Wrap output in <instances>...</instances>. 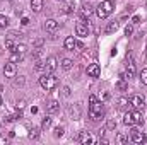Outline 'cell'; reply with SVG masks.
Returning a JSON list of instances; mask_svg holds the SVG:
<instances>
[{"mask_svg": "<svg viewBox=\"0 0 147 145\" xmlns=\"http://www.w3.org/2000/svg\"><path fill=\"white\" fill-rule=\"evenodd\" d=\"M5 48H9L10 51H14V48H16V44H14V41L9 38V39H5Z\"/></svg>", "mask_w": 147, "mask_h": 145, "instance_id": "30", "label": "cell"}, {"mask_svg": "<svg viewBox=\"0 0 147 145\" xmlns=\"http://www.w3.org/2000/svg\"><path fill=\"white\" fill-rule=\"evenodd\" d=\"M130 104H132V108L134 109H144V104H146V101H144V97L140 96V94H135V96H132L130 97Z\"/></svg>", "mask_w": 147, "mask_h": 145, "instance_id": "7", "label": "cell"}, {"mask_svg": "<svg viewBox=\"0 0 147 145\" xmlns=\"http://www.w3.org/2000/svg\"><path fill=\"white\" fill-rule=\"evenodd\" d=\"M127 140H128V138H127V137H125V135H118V144H127Z\"/></svg>", "mask_w": 147, "mask_h": 145, "instance_id": "34", "label": "cell"}, {"mask_svg": "<svg viewBox=\"0 0 147 145\" xmlns=\"http://www.w3.org/2000/svg\"><path fill=\"white\" fill-rule=\"evenodd\" d=\"M132 33H134V26H127V28H125V34H127V36H130Z\"/></svg>", "mask_w": 147, "mask_h": 145, "instance_id": "35", "label": "cell"}, {"mask_svg": "<svg viewBox=\"0 0 147 145\" xmlns=\"http://www.w3.org/2000/svg\"><path fill=\"white\" fill-rule=\"evenodd\" d=\"M118 28H120V24H118V22H110V24H108V28H106V33H108V34H110V33H115Z\"/></svg>", "mask_w": 147, "mask_h": 145, "instance_id": "24", "label": "cell"}, {"mask_svg": "<svg viewBox=\"0 0 147 145\" xmlns=\"http://www.w3.org/2000/svg\"><path fill=\"white\" fill-rule=\"evenodd\" d=\"M58 67V60L55 56H48L45 62V73H53Z\"/></svg>", "mask_w": 147, "mask_h": 145, "instance_id": "6", "label": "cell"}, {"mask_svg": "<svg viewBox=\"0 0 147 145\" xmlns=\"http://www.w3.org/2000/svg\"><path fill=\"white\" fill-rule=\"evenodd\" d=\"M127 58H128V63H127V73H125V79H132V77L135 75V63H134V60H132L130 55H127Z\"/></svg>", "mask_w": 147, "mask_h": 145, "instance_id": "9", "label": "cell"}, {"mask_svg": "<svg viewBox=\"0 0 147 145\" xmlns=\"http://www.w3.org/2000/svg\"><path fill=\"white\" fill-rule=\"evenodd\" d=\"M130 140L134 142V144H146L147 137L144 132H140V130H137V128H134L132 130V133H130Z\"/></svg>", "mask_w": 147, "mask_h": 145, "instance_id": "4", "label": "cell"}, {"mask_svg": "<svg viewBox=\"0 0 147 145\" xmlns=\"http://www.w3.org/2000/svg\"><path fill=\"white\" fill-rule=\"evenodd\" d=\"M108 97H110V94H108V92H105V94H103V96H101V99H103V101H106V99H108Z\"/></svg>", "mask_w": 147, "mask_h": 145, "instance_id": "42", "label": "cell"}, {"mask_svg": "<svg viewBox=\"0 0 147 145\" xmlns=\"http://www.w3.org/2000/svg\"><path fill=\"white\" fill-rule=\"evenodd\" d=\"M57 2H62V0H57Z\"/></svg>", "mask_w": 147, "mask_h": 145, "instance_id": "45", "label": "cell"}, {"mask_svg": "<svg viewBox=\"0 0 147 145\" xmlns=\"http://www.w3.org/2000/svg\"><path fill=\"white\" fill-rule=\"evenodd\" d=\"M128 106H130V101H128L127 97H120V99H118V108L120 109H127Z\"/></svg>", "mask_w": 147, "mask_h": 145, "instance_id": "21", "label": "cell"}, {"mask_svg": "<svg viewBox=\"0 0 147 145\" xmlns=\"http://www.w3.org/2000/svg\"><path fill=\"white\" fill-rule=\"evenodd\" d=\"M57 28H58V22H57L55 19H48V21L45 22V29H46V31H50V33L57 31Z\"/></svg>", "mask_w": 147, "mask_h": 145, "instance_id": "15", "label": "cell"}, {"mask_svg": "<svg viewBox=\"0 0 147 145\" xmlns=\"http://www.w3.org/2000/svg\"><path fill=\"white\" fill-rule=\"evenodd\" d=\"M139 21H140V17H139V15H134V19H132V22H134V24H139Z\"/></svg>", "mask_w": 147, "mask_h": 145, "instance_id": "38", "label": "cell"}, {"mask_svg": "<svg viewBox=\"0 0 147 145\" xmlns=\"http://www.w3.org/2000/svg\"><path fill=\"white\" fill-rule=\"evenodd\" d=\"M113 10H115V2H113V0H103V2L98 5L96 14H98L99 19H106Z\"/></svg>", "mask_w": 147, "mask_h": 145, "instance_id": "1", "label": "cell"}, {"mask_svg": "<svg viewBox=\"0 0 147 145\" xmlns=\"http://www.w3.org/2000/svg\"><path fill=\"white\" fill-rule=\"evenodd\" d=\"M63 132H65V130H63V126H57V128H55V133H53V135H55V137L58 138V137H62V135H63Z\"/></svg>", "mask_w": 147, "mask_h": 145, "instance_id": "31", "label": "cell"}, {"mask_svg": "<svg viewBox=\"0 0 147 145\" xmlns=\"http://www.w3.org/2000/svg\"><path fill=\"white\" fill-rule=\"evenodd\" d=\"M14 51H17V53H21V55H24V53H26V44H16Z\"/></svg>", "mask_w": 147, "mask_h": 145, "instance_id": "29", "label": "cell"}, {"mask_svg": "<svg viewBox=\"0 0 147 145\" xmlns=\"http://www.w3.org/2000/svg\"><path fill=\"white\" fill-rule=\"evenodd\" d=\"M9 2H12V0H9Z\"/></svg>", "mask_w": 147, "mask_h": 145, "instance_id": "46", "label": "cell"}, {"mask_svg": "<svg viewBox=\"0 0 147 145\" xmlns=\"http://www.w3.org/2000/svg\"><path fill=\"white\" fill-rule=\"evenodd\" d=\"M94 101H98V99H96V96H91V97H89V103H94Z\"/></svg>", "mask_w": 147, "mask_h": 145, "instance_id": "43", "label": "cell"}, {"mask_svg": "<svg viewBox=\"0 0 147 145\" xmlns=\"http://www.w3.org/2000/svg\"><path fill=\"white\" fill-rule=\"evenodd\" d=\"M134 116H135V123H137V125H142V123H144L142 113H139V109H135V111H134Z\"/></svg>", "mask_w": 147, "mask_h": 145, "instance_id": "23", "label": "cell"}, {"mask_svg": "<svg viewBox=\"0 0 147 145\" xmlns=\"http://www.w3.org/2000/svg\"><path fill=\"white\" fill-rule=\"evenodd\" d=\"M75 43H77V41L74 39V36H67V38H65V43H63V44H65V50L74 51V48H75Z\"/></svg>", "mask_w": 147, "mask_h": 145, "instance_id": "16", "label": "cell"}, {"mask_svg": "<svg viewBox=\"0 0 147 145\" xmlns=\"http://www.w3.org/2000/svg\"><path fill=\"white\" fill-rule=\"evenodd\" d=\"M103 116H105V106H103L101 101H94V103L89 104V118H91V119L98 121V119H101Z\"/></svg>", "mask_w": 147, "mask_h": 145, "instance_id": "2", "label": "cell"}, {"mask_svg": "<svg viewBox=\"0 0 147 145\" xmlns=\"http://www.w3.org/2000/svg\"><path fill=\"white\" fill-rule=\"evenodd\" d=\"M63 94H65V96H70V89H69V87H63Z\"/></svg>", "mask_w": 147, "mask_h": 145, "instance_id": "41", "label": "cell"}, {"mask_svg": "<svg viewBox=\"0 0 147 145\" xmlns=\"http://www.w3.org/2000/svg\"><path fill=\"white\" fill-rule=\"evenodd\" d=\"M24 106H26V103H24V101L17 103V109H21V111H22V108H24Z\"/></svg>", "mask_w": 147, "mask_h": 145, "instance_id": "37", "label": "cell"}, {"mask_svg": "<svg viewBox=\"0 0 147 145\" xmlns=\"http://www.w3.org/2000/svg\"><path fill=\"white\" fill-rule=\"evenodd\" d=\"M21 24H24V26H28V24H29V19H28V17H22V21H21Z\"/></svg>", "mask_w": 147, "mask_h": 145, "instance_id": "39", "label": "cell"}, {"mask_svg": "<svg viewBox=\"0 0 147 145\" xmlns=\"http://www.w3.org/2000/svg\"><path fill=\"white\" fill-rule=\"evenodd\" d=\"M22 58H24V55H21V53H17V51H12V55H10V60H9V62H12V63H21V62H22Z\"/></svg>", "mask_w": 147, "mask_h": 145, "instance_id": "18", "label": "cell"}, {"mask_svg": "<svg viewBox=\"0 0 147 145\" xmlns=\"http://www.w3.org/2000/svg\"><path fill=\"white\" fill-rule=\"evenodd\" d=\"M38 137H39V128H31V132H29V138L36 140Z\"/></svg>", "mask_w": 147, "mask_h": 145, "instance_id": "26", "label": "cell"}, {"mask_svg": "<svg viewBox=\"0 0 147 145\" xmlns=\"http://www.w3.org/2000/svg\"><path fill=\"white\" fill-rule=\"evenodd\" d=\"M34 70H36V72H45V62L36 60V62H34Z\"/></svg>", "mask_w": 147, "mask_h": 145, "instance_id": "25", "label": "cell"}, {"mask_svg": "<svg viewBox=\"0 0 147 145\" xmlns=\"http://www.w3.org/2000/svg\"><path fill=\"white\" fill-rule=\"evenodd\" d=\"M9 26V19L5 15H0V29H5Z\"/></svg>", "mask_w": 147, "mask_h": 145, "instance_id": "27", "label": "cell"}, {"mask_svg": "<svg viewBox=\"0 0 147 145\" xmlns=\"http://www.w3.org/2000/svg\"><path fill=\"white\" fill-rule=\"evenodd\" d=\"M87 75H89V77H99V75H101L99 65H98V63H91V65L87 67Z\"/></svg>", "mask_w": 147, "mask_h": 145, "instance_id": "13", "label": "cell"}, {"mask_svg": "<svg viewBox=\"0 0 147 145\" xmlns=\"http://www.w3.org/2000/svg\"><path fill=\"white\" fill-rule=\"evenodd\" d=\"M16 72H17V68H16V63H12V62L5 63V67H3V73H5V77L12 79V77H16Z\"/></svg>", "mask_w": 147, "mask_h": 145, "instance_id": "10", "label": "cell"}, {"mask_svg": "<svg viewBox=\"0 0 147 145\" xmlns=\"http://www.w3.org/2000/svg\"><path fill=\"white\" fill-rule=\"evenodd\" d=\"M34 46H36V48H41V46H43V39H36V41H34Z\"/></svg>", "mask_w": 147, "mask_h": 145, "instance_id": "36", "label": "cell"}, {"mask_svg": "<svg viewBox=\"0 0 147 145\" xmlns=\"http://www.w3.org/2000/svg\"><path fill=\"white\" fill-rule=\"evenodd\" d=\"M92 14H94V7H92L91 3H84V5L79 9V15H80V19H82V21L89 19Z\"/></svg>", "mask_w": 147, "mask_h": 145, "instance_id": "5", "label": "cell"}, {"mask_svg": "<svg viewBox=\"0 0 147 145\" xmlns=\"http://www.w3.org/2000/svg\"><path fill=\"white\" fill-rule=\"evenodd\" d=\"M43 7H45V2H43V0H31V9H33L34 12H41Z\"/></svg>", "mask_w": 147, "mask_h": 145, "instance_id": "17", "label": "cell"}, {"mask_svg": "<svg viewBox=\"0 0 147 145\" xmlns=\"http://www.w3.org/2000/svg\"><path fill=\"white\" fill-rule=\"evenodd\" d=\"M116 89H118V91H121V92L128 89V84H127V80H125V77H123V75H121V79L116 82Z\"/></svg>", "mask_w": 147, "mask_h": 145, "instance_id": "19", "label": "cell"}, {"mask_svg": "<svg viewBox=\"0 0 147 145\" xmlns=\"http://www.w3.org/2000/svg\"><path fill=\"white\" fill-rule=\"evenodd\" d=\"M75 48H77V50H84V44H82V43H79V41H77V43H75Z\"/></svg>", "mask_w": 147, "mask_h": 145, "instance_id": "40", "label": "cell"}, {"mask_svg": "<svg viewBox=\"0 0 147 145\" xmlns=\"http://www.w3.org/2000/svg\"><path fill=\"white\" fill-rule=\"evenodd\" d=\"M0 106H2V99H0Z\"/></svg>", "mask_w": 147, "mask_h": 145, "instance_id": "44", "label": "cell"}, {"mask_svg": "<svg viewBox=\"0 0 147 145\" xmlns=\"http://www.w3.org/2000/svg\"><path fill=\"white\" fill-rule=\"evenodd\" d=\"M16 119H17V116H16V114H9V116H5V118H3V121H5V123H12V121H16Z\"/></svg>", "mask_w": 147, "mask_h": 145, "instance_id": "32", "label": "cell"}, {"mask_svg": "<svg viewBox=\"0 0 147 145\" xmlns=\"http://www.w3.org/2000/svg\"><path fill=\"white\" fill-rule=\"evenodd\" d=\"M140 82H142L144 85H147V67L142 68V72H140Z\"/></svg>", "mask_w": 147, "mask_h": 145, "instance_id": "28", "label": "cell"}, {"mask_svg": "<svg viewBox=\"0 0 147 145\" xmlns=\"http://www.w3.org/2000/svg\"><path fill=\"white\" fill-rule=\"evenodd\" d=\"M77 140H79L82 145L92 144V137H91V133H89V132H80V133H79V137H77Z\"/></svg>", "mask_w": 147, "mask_h": 145, "instance_id": "11", "label": "cell"}, {"mask_svg": "<svg viewBox=\"0 0 147 145\" xmlns=\"http://www.w3.org/2000/svg\"><path fill=\"white\" fill-rule=\"evenodd\" d=\"M75 33H77V36L80 38H86L89 34V29H87V24L86 22H77L75 24Z\"/></svg>", "mask_w": 147, "mask_h": 145, "instance_id": "8", "label": "cell"}, {"mask_svg": "<svg viewBox=\"0 0 147 145\" xmlns=\"http://www.w3.org/2000/svg\"><path fill=\"white\" fill-rule=\"evenodd\" d=\"M72 67H74V62L70 58H63V60H62V68H63V70H70Z\"/></svg>", "mask_w": 147, "mask_h": 145, "instance_id": "20", "label": "cell"}, {"mask_svg": "<svg viewBox=\"0 0 147 145\" xmlns=\"http://www.w3.org/2000/svg\"><path fill=\"white\" fill-rule=\"evenodd\" d=\"M50 126H51V118H50V116H46V118L41 121V130H48Z\"/></svg>", "mask_w": 147, "mask_h": 145, "instance_id": "22", "label": "cell"}, {"mask_svg": "<svg viewBox=\"0 0 147 145\" xmlns=\"http://www.w3.org/2000/svg\"><path fill=\"white\" fill-rule=\"evenodd\" d=\"M39 85H41L45 91H53V89L58 85V79H57L53 73H45L43 77H39Z\"/></svg>", "mask_w": 147, "mask_h": 145, "instance_id": "3", "label": "cell"}, {"mask_svg": "<svg viewBox=\"0 0 147 145\" xmlns=\"http://www.w3.org/2000/svg\"><path fill=\"white\" fill-rule=\"evenodd\" d=\"M123 123H125L127 126H134V125H137V123H135L134 111H127V113L123 114Z\"/></svg>", "mask_w": 147, "mask_h": 145, "instance_id": "12", "label": "cell"}, {"mask_svg": "<svg viewBox=\"0 0 147 145\" xmlns=\"http://www.w3.org/2000/svg\"><path fill=\"white\" fill-rule=\"evenodd\" d=\"M46 111H48V114L58 113V111H60V103H58V101H50V103L46 104Z\"/></svg>", "mask_w": 147, "mask_h": 145, "instance_id": "14", "label": "cell"}, {"mask_svg": "<svg viewBox=\"0 0 147 145\" xmlns=\"http://www.w3.org/2000/svg\"><path fill=\"white\" fill-rule=\"evenodd\" d=\"M115 128H116V121H115V119H108L106 130H115Z\"/></svg>", "mask_w": 147, "mask_h": 145, "instance_id": "33", "label": "cell"}]
</instances>
